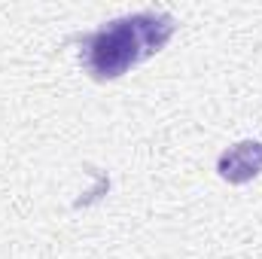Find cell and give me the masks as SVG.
Listing matches in <instances>:
<instances>
[{"label": "cell", "instance_id": "2", "mask_svg": "<svg viewBox=\"0 0 262 259\" xmlns=\"http://www.w3.org/2000/svg\"><path fill=\"white\" fill-rule=\"evenodd\" d=\"M216 171L229 183H250L253 177L262 174V143L259 140H241V143L229 146L220 156Z\"/></svg>", "mask_w": 262, "mask_h": 259}, {"label": "cell", "instance_id": "1", "mask_svg": "<svg viewBox=\"0 0 262 259\" xmlns=\"http://www.w3.org/2000/svg\"><path fill=\"white\" fill-rule=\"evenodd\" d=\"M174 28H177L174 15L159 12V9L113 18L82 40L79 61L92 79H101V82L119 79L134 64L165 49L168 40L174 37Z\"/></svg>", "mask_w": 262, "mask_h": 259}]
</instances>
